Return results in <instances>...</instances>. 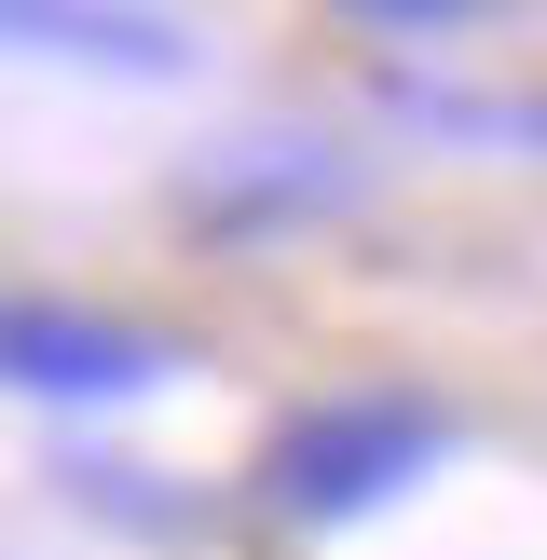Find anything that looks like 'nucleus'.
<instances>
[{"label": "nucleus", "instance_id": "20e7f679", "mask_svg": "<svg viewBox=\"0 0 547 560\" xmlns=\"http://www.w3.org/2000/svg\"><path fill=\"white\" fill-rule=\"evenodd\" d=\"M0 42L14 55H69V69H124V82L191 69V27L151 14V0H0Z\"/></svg>", "mask_w": 547, "mask_h": 560}, {"label": "nucleus", "instance_id": "f257e3e1", "mask_svg": "<svg viewBox=\"0 0 547 560\" xmlns=\"http://www.w3.org/2000/svg\"><path fill=\"white\" fill-rule=\"evenodd\" d=\"M438 465H452V410L438 397H410V383H328V397H301V410L260 424L246 492L288 534H356V520L410 506Z\"/></svg>", "mask_w": 547, "mask_h": 560}, {"label": "nucleus", "instance_id": "0eeeda50", "mask_svg": "<svg viewBox=\"0 0 547 560\" xmlns=\"http://www.w3.org/2000/svg\"><path fill=\"white\" fill-rule=\"evenodd\" d=\"M520 137H534V151H547V96H534V109H520Z\"/></svg>", "mask_w": 547, "mask_h": 560}, {"label": "nucleus", "instance_id": "39448f33", "mask_svg": "<svg viewBox=\"0 0 547 560\" xmlns=\"http://www.w3.org/2000/svg\"><path fill=\"white\" fill-rule=\"evenodd\" d=\"M55 479H69L96 520H124V534H191V492H178V479H151L137 452H69Z\"/></svg>", "mask_w": 547, "mask_h": 560}, {"label": "nucleus", "instance_id": "7ed1b4c3", "mask_svg": "<svg viewBox=\"0 0 547 560\" xmlns=\"http://www.w3.org/2000/svg\"><path fill=\"white\" fill-rule=\"evenodd\" d=\"M191 370L178 328L109 315V301H0V383L42 410H137Z\"/></svg>", "mask_w": 547, "mask_h": 560}, {"label": "nucleus", "instance_id": "423d86ee", "mask_svg": "<svg viewBox=\"0 0 547 560\" xmlns=\"http://www.w3.org/2000/svg\"><path fill=\"white\" fill-rule=\"evenodd\" d=\"M342 14H356V27H397V42H410V27H465V14H492V0H342Z\"/></svg>", "mask_w": 547, "mask_h": 560}, {"label": "nucleus", "instance_id": "f03ea898", "mask_svg": "<svg viewBox=\"0 0 547 560\" xmlns=\"http://www.w3.org/2000/svg\"><path fill=\"white\" fill-rule=\"evenodd\" d=\"M356 191H370V164L342 151V137H301V124H260V137H219L206 164L178 178V219L206 260H260V246L315 233V219H342Z\"/></svg>", "mask_w": 547, "mask_h": 560}]
</instances>
